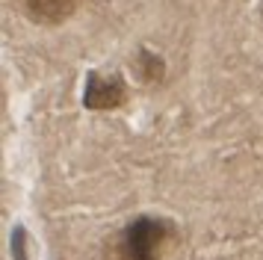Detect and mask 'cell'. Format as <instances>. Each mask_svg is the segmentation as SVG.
I'll list each match as a JSON object with an SVG mask.
<instances>
[{"instance_id": "cell-1", "label": "cell", "mask_w": 263, "mask_h": 260, "mask_svg": "<svg viewBox=\"0 0 263 260\" xmlns=\"http://www.w3.org/2000/svg\"><path fill=\"white\" fill-rule=\"evenodd\" d=\"M175 225L160 216H139L124 225L112 239L109 260H163L168 246L175 243Z\"/></svg>"}, {"instance_id": "cell-2", "label": "cell", "mask_w": 263, "mask_h": 260, "mask_svg": "<svg viewBox=\"0 0 263 260\" xmlns=\"http://www.w3.org/2000/svg\"><path fill=\"white\" fill-rule=\"evenodd\" d=\"M124 80L119 74H98L92 71L86 77V92H83V104L89 109H112V106H121L124 104Z\"/></svg>"}, {"instance_id": "cell-3", "label": "cell", "mask_w": 263, "mask_h": 260, "mask_svg": "<svg viewBox=\"0 0 263 260\" xmlns=\"http://www.w3.org/2000/svg\"><path fill=\"white\" fill-rule=\"evenodd\" d=\"M24 12L33 21L42 24H62L74 15V9L80 6V0H18Z\"/></svg>"}]
</instances>
